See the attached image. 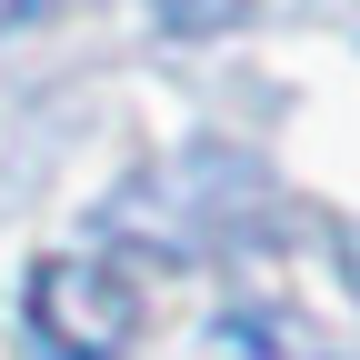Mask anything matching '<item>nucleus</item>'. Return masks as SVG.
Wrapping results in <instances>:
<instances>
[{
	"label": "nucleus",
	"mask_w": 360,
	"mask_h": 360,
	"mask_svg": "<svg viewBox=\"0 0 360 360\" xmlns=\"http://www.w3.org/2000/svg\"><path fill=\"white\" fill-rule=\"evenodd\" d=\"M20 330H30V360H120L141 340V290L110 260L51 250L20 290Z\"/></svg>",
	"instance_id": "1"
},
{
	"label": "nucleus",
	"mask_w": 360,
	"mask_h": 360,
	"mask_svg": "<svg viewBox=\"0 0 360 360\" xmlns=\"http://www.w3.org/2000/svg\"><path fill=\"white\" fill-rule=\"evenodd\" d=\"M200 360H340L321 321H300L290 300H240L200 330Z\"/></svg>",
	"instance_id": "2"
},
{
	"label": "nucleus",
	"mask_w": 360,
	"mask_h": 360,
	"mask_svg": "<svg viewBox=\"0 0 360 360\" xmlns=\"http://www.w3.org/2000/svg\"><path fill=\"white\" fill-rule=\"evenodd\" d=\"M51 11H60V0H0V40L30 30V20H51Z\"/></svg>",
	"instance_id": "3"
}]
</instances>
